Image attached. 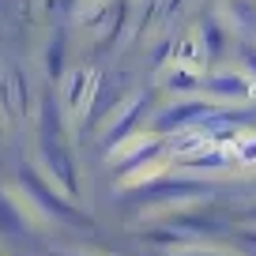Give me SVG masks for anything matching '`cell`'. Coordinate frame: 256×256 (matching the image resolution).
<instances>
[]
</instances>
